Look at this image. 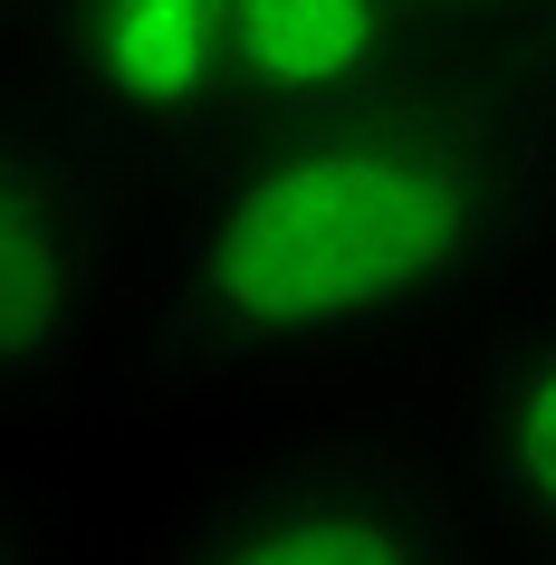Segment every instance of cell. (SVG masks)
I'll return each instance as SVG.
<instances>
[{"label": "cell", "mask_w": 556, "mask_h": 565, "mask_svg": "<svg viewBox=\"0 0 556 565\" xmlns=\"http://www.w3.org/2000/svg\"><path fill=\"white\" fill-rule=\"evenodd\" d=\"M547 211L537 116L422 87L317 125H260L202 163L174 327L211 364H326L432 327L527 249Z\"/></svg>", "instance_id": "6da1fadb"}, {"label": "cell", "mask_w": 556, "mask_h": 565, "mask_svg": "<svg viewBox=\"0 0 556 565\" xmlns=\"http://www.w3.org/2000/svg\"><path fill=\"white\" fill-rule=\"evenodd\" d=\"M59 125L125 173H202L240 135L231 0H30Z\"/></svg>", "instance_id": "7a4b0ae2"}, {"label": "cell", "mask_w": 556, "mask_h": 565, "mask_svg": "<svg viewBox=\"0 0 556 565\" xmlns=\"http://www.w3.org/2000/svg\"><path fill=\"white\" fill-rule=\"evenodd\" d=\"M145 565H470V518L422 460L326 441L221 479Z\"/></svg>", "instance_id": "3957f363"}, {"label": "cell", "mask_w": 556, "mask_h": 565, "mask_svg": "<svg viewBox=\"0 0 556 565\" xmlns=\"http://www.w3.org/2000/svg\"><path fill=\"white\" fill-rule=\"evenodd\" d=\"M116 288V173L77 135L0 125V393L49 384Z\"/></svg>", "instance_id": "277c9868"}, {"label": "cell", "mask_w": 556, "mask_h": 565, "mask_svg": "<svg viewBox=\"0 0 556 565\" xmlns=\"http://www.w3.org/2000/svg\"><path fill=\"white\" fill-rule=\"evenodd\" d=\"M240 135L384 106L432 77V30L403 0H231Z\"/></svg>", "instance_id": "5b68a950"}, {"label": "cell", "mask_w": 556, "mask_h": 565, "mask_svg": "<svg viewBox=\"0 0 556 565\" xmlns=\"http://www.w3.org/2000/svg\"><path fill=\"white\" fill-rule=\"evenodd\" d=\"M470 450L499 518L556 556V317L499 345L490 384L470 403Z\"/></svg>", "instance_id": "8992f818"}, {"label": "cell", "mask_w": 556, "mask_h": 565, "mask_svg": "<svg viewBox=\"0 0 556 565\" xmlns=\"http://www.w3.org/2000/svg\"><path fill=\"white\" fill-rule=\"evenodd\" d=\"M403 10L441 39V30H480V20H518L527 0H403Z\"/></svg>", "instance_id": "52a82bcc"}, {"label": "cell", "mask_w": 556, "mask_h": 565, "mask_svg": "<svg viewBox=\"0 0 556 565\" xmlns=\"http://www.w3.org/2000/svg\"><path fill=\"white\" fill-rule=\"evenodd\" d=\"M0 565H39V527L20 518V499L0 489Z\"/></svg>", "instance_id": "ba28073f"}, {"label": "cell", "mask_w": 556, "mask_h": 565, "mask_svg": "<svg viewBox=\"0 0 556 565\" xmlns=\"http://www.w3.org/2000/svg\"><path fill=\"white\" fill-rule=\"evenodd\" d=\"M518 20H527V39H537V67L556 77V0H527Z\"/></svg>", "instance_id": "9c48e42d"}, {"label": "cell", "mask_w": 556, "mask_h": 565, "mask_svg": "<svg viewBox=\"0 0 556 565\" xmlns=\"http://www.w3.org/2000/svg\"><path fill=\"white\" fill-rule=\"evenodd\" d=\"M10 10H30V0H0V20H10Z\"/></svg>", "instance_id": "30bf717a"}]
</instances>
